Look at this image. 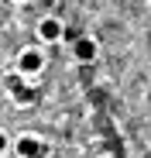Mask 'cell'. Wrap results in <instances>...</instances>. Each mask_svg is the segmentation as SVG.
<instances>
[{"label":"cell","mask_w":151,"mask_h":158,"mask_svg":"<svg viewBox=\"0 0 151 158\" xmlns=\"http://www.w3.org/2000/svg\"><path fill=\"white\" fill-rule=\"evenodd\" d=\"M14 4H28V0H14Z\"/></svg>","instance_id":"cell-8"},{"label":"cell","mask_w":151,"mask_h":158,"mask_svg":"<svg viewBox=\"0 0 151 158\" xmlns=\"http://www.w3.org/2000/svg\"><path fill=\"white\" fill-rule=\"evenodd\" d=\"M69 45H72V62H79V65H89L100 59V41L93 35H76Z\"/></svg>","instance_id":"cell-4"},{"label":"cell","mask_w":151,"mask_h":158,"mask_svg":"<svg viewBox=\"0 0 151 158\" xmlns=\"http://www.w3.org/2000/svg\"><path fill=\"white\" fill-rule=\"evenodd\" d=\"M21 83H24V76H21L17 69H14L10 76H4V86H7V89H14V86H21Z\"/></svg>","instance_id":"cell-6"},{"label":"cell","mask_w":151,"mask_h":158,"mask_svg":"<svg viewBox=\"0 0 151 158\" xmlns=\"http://www.w3.org/2000/svg\"><path fill=\"white\" fill-rule=\"evenodd\" d=\"M45 62H48L45 45H28V48H21V52H17L14 69H17L24 79H35V76H41V72H45Z\"/></svg>","instance_id":"cell-1"},{"label":"cell","mask_w":151,"mask_h":158,"mask_svg":"<svg viewBox=\"0 0 151 158\" xmlns=\"http://www.w3.org/2000/svg\"><path fill=\"white\" fill-rule=\"evenodd\" d=\"M7 148H10V138L4 134V131H0V155H7Z\"/></svg>","instance_id":"cell-7"},{"label":"cell","mask_w":151,"mask_h":158,"mask_svg":"<svg viewBox=\"0 0 151 158\" xmlns=\"http://www.w3.org/2000/svg\"><path fill=\"white\" fill-rule=\"evenodd\" d=\"M7 96H10V103H14L17 110H28V107H35V103H38V89L31 86V79H24L21 86L7 89Z\"/></svg>","instance_id":"cell-5"},{"label":"cell","mask_w":151,"mask_h":158,"mask_svg":"<svg viewBox=\"0 0 151 158\" xmlns=\"http://www.w3.org/2000/svg\"><path fill=\"white\" fill-rule=\"evenodd\" d=\"M10 151H14L17 158H48V155H52V144H45V141L35 138V134H17V138L10 141Z\"/></svg>","instance_id":"cell-2"},{"label":"cell","mask_w":151,"mask_h":158,"mask_svg":"<svg viewBox=\"0 0 151 158\" xmlns=\"http://www.w3.org/2000/svg\"><path fill=\"white\" fill-rule=\"evenodd\" d=\"M35 35H38V45H59L62 35H65V21L55 17V14H45L35 24Z\"/></svg>","instance_id":"cell-3"}]
</instances>
